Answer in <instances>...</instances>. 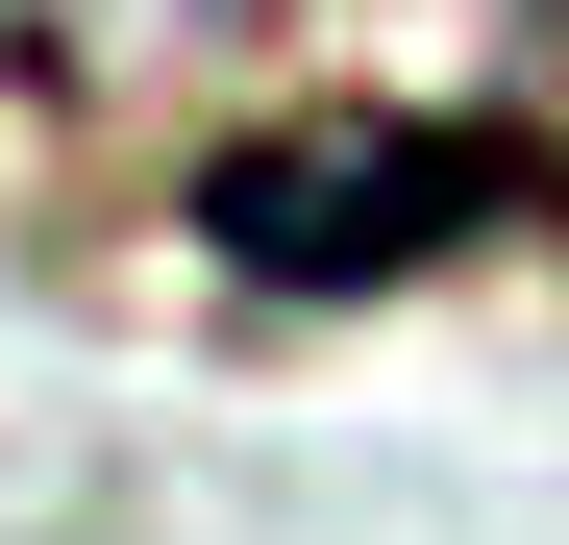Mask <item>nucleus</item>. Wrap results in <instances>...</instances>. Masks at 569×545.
I'll return each mask as SVG.
<instances>
[{
    "label": "nucleus",
    "instance_id": "1",
    "mask_svg": "<svg viewBox=\"0 0 569 545\" xmlns=\"http://www.w3.org/2000/svg\"><path fill=\"white\" fill-rule=\"evenodd\" d=\"M569 199V149L520 125H397V100H347V125H272L199 174V248L223 272H322V298H371V272H446V248H496Z\"/></svg>",
    "mask_w": 569,
    "mask_h": 545
}]
</instances>
